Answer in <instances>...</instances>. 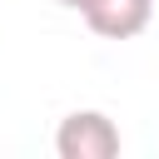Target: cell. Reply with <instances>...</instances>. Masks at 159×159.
<instances>
[{
    "mask_svg": "<svg viewBox=\"0 0 159 159\" xmlns=\"http://www.w3.org/2000/svg\"><path fill=\"white\" fill-rule=\"evenodd\" d=\"M84 25L104 40H134L154 20V0H84L80 5Z\"/></svg>",
    "mask_w": 159,
    "mask_h": 159,
    "instance_id": "obj_2",
    "label": "cell"
},
{
    "mask_svg": "<svg viewBox=\"0 0 159 159\" xmlns=\"http://www.w3.org/2000/svg\"><path fill=\"white\" fill-rule=\"evenodd\" d=\"M119 124L104 109H75L55 129V154L60 159H114L119 154Z\"/></svg>",
    "mask_w": 159,
    "mask_h": 159,
    "instance_id": "obj_1",
    "label": "cell"
},
{
    "mask_svg": "<svg viewBox=\"0 0 159 159\" xmlns=\"http://www.w3.org/2000/svg\"><path fill=\"white\" fill-rule=\"evenodd\" d=\"M60 5H65V10H80V5H84V0H60Z\"/></svg>",
    "mask_w": 159,
    "mask_h": 159,
    "instance_id": "obj_3",
    "label": "cell"
}]
</instances>
